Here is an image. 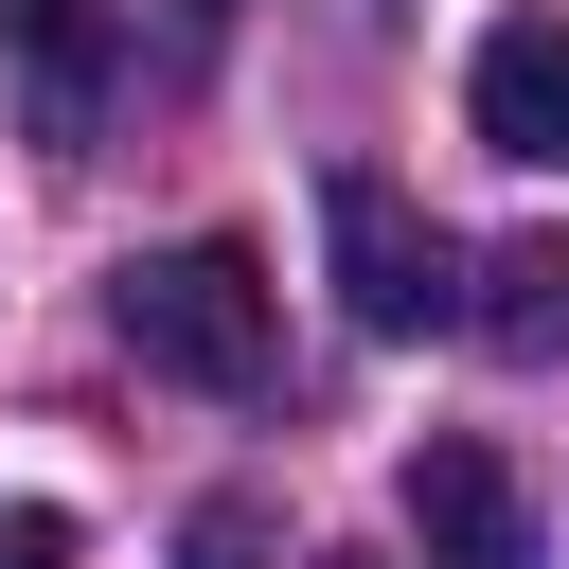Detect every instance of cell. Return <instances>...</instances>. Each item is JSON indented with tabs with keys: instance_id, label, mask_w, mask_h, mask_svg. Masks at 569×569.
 Instances as JSON below:
<instances>
[{
	"instance_id": "8",
	"label": "cell",
	"mask_w": 569,
	"mask_h": 569,
	"mask_svg": "<svg viewBox=\"0 0 569 569\" xmlns=\"http://www.w3.org/2000/svg\"><path fill=\"white\" fill-rule=\"evenodd\" d=\"M249 551H267V516H249V498H213V516H196V569H249Z\"/></svg>"
},
{
	"instance_id": "7",
	"label": "cell",
	"mask_w": 569,
	"mask_h": 569,
	"mask_svg": "<svg viewBox=\"0 0 569 569\" xmlns=\"http://www.w3.org/2000/svg\"><path fill=\"white\" fill-rule=\"evenodd\" d=\"M0 569H71V516H53V498H18V516H0Z\"/></svg>"
},
{
	"instance_id": "6",
	"label": "cell",
	"mask_w": 569,
	"mask_h": 569,
	"mask_svg": "<svg viewBox=\"0 0 569 569\" xmlns=\"http://www.w3.org/2000/svg\"><path fill=\"white\" fill-rule=\"evenodd\" d=\"M462 320H480V356H516V373H533V356H569V231L480 249V302H462Z\"/></svg>"
},
{
	"instance_id": "1",
	"label": "cell",
	"mask_w": 569,
	"mask_h": 569,
	"mask_svg": "<svg viewBox=\"0 0 569 569\" xmlns=\"http://www.w3.org/2000/svg\"><path fill=\"white\" fill-rule=\"evenodd\" d=\"M107 320H124V356L178 373V391H267V267H249L231 231L142 249V267L107 284Z\"/></svg>"
},
{
	"instance_id": "5",
	"label": "cell",
	"mask_w": 569,
	"mask_h": 569,
	"mask_svg": "<svg viewBox=\"0 0 569 569\" xmlns=\"http://www.w3.org/2000/svg\"><path fill=\"white\" fill-rule=\"evenodd\" d=\"M462 124L498 160H569V18H498L462 53Z\"/></svg>"
},
{
	"instance_id": "9",
	"label": "cell",
	"mask_w": 569,
	"mask_h": 569,
	"mask_svg": "<svg viewBox=\"0 0 569 569\" xmlns=\"http://www.w3.org/2000/svg\"><path fill=\"white\" fill-rule=\"evenodd\" d=\"M196 18H231V0H196Z\"/></svg>"
},
{
	"instance_id": "2",
	"label": "cell",
	"mask_w": 569,
	"mask_h": 569,
	"mask_svg": "<svg viewBox=\"0 0 569 569\" xmlns=\"http://www.w3.org/2000/svg\"><path fill=\"white\" fill-rule=\"evenodd\" d=\"M320 249H338L356 338H427V320H462V249H445L373 160H338V178H320Z\"/></svg>"
},
{
	"instance_id": "3",
	"label": "cell",
	"mask_w": 569,
	"mask_h": 569,
	"mask_svg": "<svg viewBox=\"0 0 569 569\" xmlns=\"http://www.w3.org/2000/svg\"><path fill=\"white\" fill-rule=\"evenodd\" d=\"M391 498H409L427 569H533V498H516V462H498L480 427H427V445L391 462Z\"/></svg>"
},
{
	"instance_id": "4",
	"label": "cell",
	"mask_w": 569,
	"mask_h": 569,
	"mask_svg": "<svg viewBox=\"0 0 569 569\" xmlns=\"http://www.w3.org/2000/svg\"><path fill=\"white\" fill-rule=\"evenodd\" d=\"M107 71H124V0H0V89H18L36 142H89Z\"/></svg>"
}]
</instances>
